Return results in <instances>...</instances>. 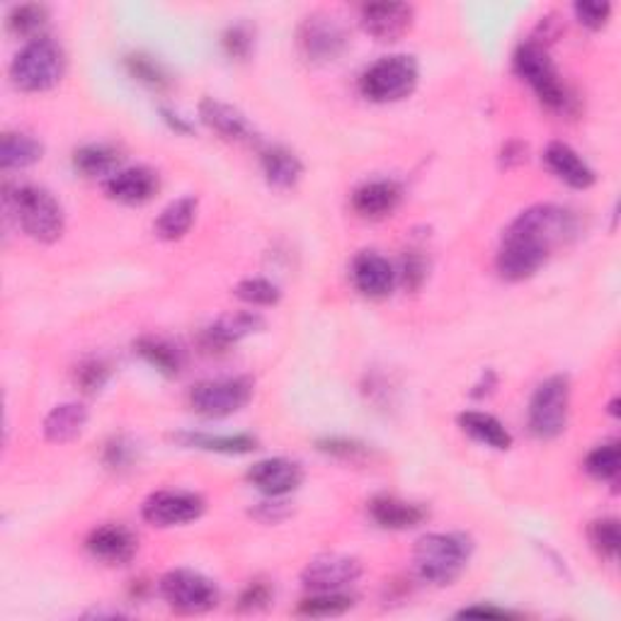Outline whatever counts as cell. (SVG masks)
Listing matches in <instances>:
<instances>
[{"instance_id":"cell-32","label":"cell","mask_w":621,"mask_h":621,"mask_svg":"<svg viewBox=\"0 0 621 621\" xmlns=\"http://www.w3.org/2000/svg\"><path fill=\"white\" fill-rule=\"evenodd\" d=\"M354 607V597L348 595L345 590L338 593H310L298 602L296 612L302 617H314V619H330V617H342L348 614Z\"/></svg>"},{"instance_id":"cell-18","label":"cell","mask_w":621,"mask_h":621,"mask_svg":"<svg viewBox=\"0 0 621 621\" xmlns=\"http://www.w3.org/2000/svg\"><path fill=\"white\" fill-rule=\"evenodd\" d=\"M85 549L95 561L105 565H127L134 561L139 541L125 525H99L85 539Z\"/></svg>"},{"instance_id":"cell-47","label":"cell","mask_w":621,"mask_h":621,"mask_svg":"<svg viewBox=\"0 0 621 621\" xmlns=\"http://www.w3.org/2000/svg\"><path fill=\"white\" fill-rule=\"evenodd\" d=\"M501 161L505 168H515L527 161V143L523 141H507L501 151Z\"/></svg>"},{"instance_id":"cell-29","label":"cell","mask_w":621,"mask_h":621,"mask_svg":"<svg viewBox=\"0 0 621 621\" xmlns=\"http://www.w3.org/2000/svg\"><path fill=\"white\" fill-rule=\"evenodd\" d=\"M44 159L42 141L25 134V131H5L0 139V168L25 171Z\"/></svg>"},{"instance_id":"cell-46","label":"cell","mask_w":621,"mask_h":621,"mask_svg":"<svg viewBox=\"0 0 621 621\" xmlns=\"http://www.w3.org/2000/svg\"><path fill=\"white\" fill-rule=\"evenodd\" d=\"M457 617L459 619H509L515 614L507 612V609L493 607V605H473V607H464Z\"/></svg>"},{"instance_id":"cell-25","label":"cell","mask_w":621,"mask_h":621,"mask_svg":"<svg viewBox=\"0 0 621 621\" xmlns=\"http://www.w3.org/2000/svg\"><path fill=\"white\" fill-rule=\"evenodd\" d=\"M457 423L464 435H469L473 442H479V445H485L495 452H507L515 442L501 420L491 413H483V410H464V413L457 418Z\"/></svg>"},{"instance_id":"cell-24","label":"cell","mask_w":621,"mask_h":621,"mask_svg":"<svg viewBox=\"0 0 621 621\" xmlns=\"http://www.w3.org/2000/svg\"><path fill=\"white\" fill-rule=\"evenodd\" d=\"M260 168L274 190H294L304 177V163L286 147H265L260 151Z\"/></svg>"},{"instance_id":"cell-4","label":"cell","mask_w":621,"mask_h":621,"mask_svg":"<svg viewBox=\"0 0 621 621\" xmlns=\"http://www.w3.org/2000/svg\"><path fill=\"white\" fill-rule=\"evenodd\" d=\"M513 69L535 91L539 103L551 113H569L573 97L561 81L556 63L549 57V49L539 39L519 44L513 57Z\"/></svg>"},{"instance_id":"cell-42","label":"cell","mask_w":621,"mask_h":621,"mask_svg":"<svg viewBox=\"0 0 621 621\" xmlns=\"http://www.w3.org/2000/svg\"><path fill=\"white\" fill-rule=\"evenodd\" d=\"M396 272H398V282H403L410 292H415L427 280V260L420 250H406L401 268Z\"/></svg>"},{"instance_id":"cell-11","label":"cell","mask_w":621,"mask_h":621,"mask_svg":"<svg viewBox=\"0 0 621 621\" xmlns=\"http://www.w3.org/2000/svg\"><path fill=\"white\" fill-rule=\"evenodd\" d=\"M204 509V497L192 491H159L143 501L141 517L153 527L168 529L197 523Z\"/></svg>"},{"instance_id":"cell-14","label":"cell","mask_w":621,"mask_h":621,"mask_svg":"<svg viewBox=\"0 0 621 621\" xmlns=\"http://www.w3.org/2000/svg\"><path fill=\"white\" fill-rule=\"evenodd\" d=\"M350 277L354 290L370 298L391 296L398 284L396 265L376 250H360L354 255L350 265Z\"/></svg>"},{"instance_id":"cell-9","label":"cell","mask_w":621,"mask_h":621,"mask_svg":"<svg viewBox=\"0 0 621 621\" xmlns=\"http://www.w3.org/2000/svg\"><path fill=\"white\" fill-rule=\"evenodd\" d=\"M350 47V35L338 17L310 13L296 27V49L308 63L338 61Z\"/></svg>"},{"instance_id":"cell-36","label":"cell","mask_w":621,"mask_h":621,"mask_svg":"<svg viewBox=\"0 0 621 621\" xmlns=\"http://www.w3.org/2000/svg\"><path fill=\"white\" fill-rule=\"evenodd\" d=\"M587 539H590L593 549L600 553L602 559L617 561L619 556V519L617 517H600L587 527Z\"/></svg>"},{"instance_id":"cell-35","label":"cell","mask_w":621,"mask_h":621,"mask_svg":"<svg viewBox=\"0 0 621 621\" xmlns=\"http://www.w3.org/2000/svg\"><path fill=\"white\" fill-rule=\"evenodd\" d=\"M619 469H621L619 442H605V445H597L585 457V471L595 481H617Z\"/></svg>"},{"instance_id":"cell-21","label":"cell","mask_w":621,"mask_h":621,"mask_svg":"<svg viewBox=\"0 0 621 621\" xmlns=\"http://www.w3.org/2000/svg\"><path fill=\"white\" fill-rule=\"evenodd\" d=\"M403 199V187L396 180H367L352 192L350 204L354 214L370 221L391 216Z\"/></svg>"},{"instance_id":"cell-16","label":"cell","mask_w":621,"mask_h":621,"mask_svg":"<svg viewBox=\"0 0 621 621\" xmlns=\"http://www.w3.org/2000/svg\"><path fill=\"white\" fill-rule=\"evenodd\" d=\"M248 483L268 497H286L304 483L302 464L284 457L255 461L248 469Z\"/></svg>"},{"instance_id":"cell-23","label":"cell","mask_w":621,"mask_h":621,"mask_svg":"<svg viewBox=\"0 0 621 621\" xmlns=\"http://www.w3.org/2000/svg\"><path fill=\"white\" fill-rule=\"evenodd\" d=\"M199 119H202L214 134L226 141H250L255 134L248 117L243 115L238 107L216 97H204L202 103H199Z\"/></svg>"},{"instance_id":"cell-27","label":"cell","mask_w":621,"mask_h":621,"mask_svg":"<svg viewBox=\"0 0 621 621\" xmlns=\"http://www.w3.org/2000/svg\"><path fill=\"white\" fill-rule=\"evenodd\" d=\"M173 440L180 447L229 454V457H243L258 449V440L250 435H209V432H177Z\"/></svg>"},{"instance_id":"cell-30","label":"cell","mask_w":621,"mask_h":621,"mask_svg":"<svg viewBox=\"0 0 621 621\" xmlns=\"http://www.w3.org/2000/svg\"><path fill=\"white\" fill-rule=\"evenodd\" d=\"M197 199L195 197H180L171 202L153 221V233L161 241H180L190 233L195 219H197Z\"/></svg>"},{"instance_id":"cell-49","label":"cell","mask_w":621,"mask_h":621,"mask_svg":"<svg viewBox=\"0 0 621 621\" xmlns=\"http://www.w3.org/2000/svg\"><path fill=\"white\" fill-rule=\"evenodd\" d=\"M495 384H497V376H495V372H483L481 382L473 386L476 391H471V396H473V398H483V396H488V394H493Z\"/></svg>"},{"instance_id":"cell-13","label":"cell","mask_w":621,"mask_h":621,"mask_svg":"<svg viewBox=\"0 0 621 621\" xmlns=\"http://www.w3.org/2000/svg\"><path fill=\"white\" fill-rule=\"evenodd\" d=\"M362 575V563L345 553H324L306 563L302 583L310 593H338L358 583Z\"/></svg>"},{"instance_id":"cell-6","label":"cell","mask_w":621,"mask_h":621,"mask_svg":"<svg viewBox=\"0 0 621 621\" xmlns=\"http://www.w3.org/2000/svg\"><path fill=\"white\" fill-rule=\"evenodd\" d=\"M571 415V379L565 374H553L543 379L529 398L527 425L537 440H559L569 427Z\"/></svg>"},{"instance_id":"cell-5","label":"cell","mask_w":621,"mask_h":621,"mask_svg":"<svg viewBox=\"0 0 621 621\" xmlns=\"http://www.w3.org/2000/svg\"><path fill=\"white\" fill-rule=\"evenodd\" d=\"M420 83V66L410 54H391L382 57L360 75V93L370 103L388 105L401 103V99L415 93Z\"/></svg>"},{"instance_id":"cell-19","label":"cell","mask_w":621,"mask_h":621,"mask_svg":"<svg viewBox=\"0 0 621 621\" xmlns=\"http://www.w3.org/2000/svg\"><path fill=\"white\" fill-rule=\"evenodd\" d=\"M103 187L105 195L109 199H115V202L127 207H139L151 202V199L159 195L161 180L155 171L147 168V165H137V168L117 171L113 177H107Z\"/></svg>"},{"instance_id":"cell-28","label":"cell","mask_w":621,"mask_h":621,"mask_svg":"<svg viewBox=\"0 0 621 621\" xmlns=\"http://www.w3.org/2000/svg\"><path fill=\"white\" fill-rule=\"evenodd\" d=\"M134 352L139 358L153 367L159 374L168 376V379H175L180 376L183 367H185V354L183 350L175 345V342L159 338V336H141L134 342Z\"/></svg>"},{"instance_id":"cell-22","label":"cell","mask_w":621,"mask_h":621,"mask_svg":"<svg viewBox=\"0 0 621 621\" xmlns=\"http://www.w3.org/2000/svg\"><path fill=\"white\" fill-rule=\"evenodd\" d=\"M370 517L374 519L376 527L388 531H406L415 529L430 517L427 507L420 503L403 501L398 495H376L370 501Z\"/></svg>"},{"instance_id":"cell-1","label":"cell","mask_w":621,"mask_h":621,"mask_svg":"<svg viewBox=\"0 0 621 621\" xmlns=\"http://www.w3.org/2000/svg\"><path fill=\"white\" fill-rule=\"evenodd\" d=\"M473 556V541L461 531H432L420 537L413 551L418 578L430 585L447 587L461 578Z\"/></svg>"},{"instance_id":"cell-37","label":"cell","mask_w":621,"mask_h":621,"mask_svg":"<svg viewBox=\"0 0 621 621\" xmlns=\"http://www.w3.org/2000/svg\"><path fill=\"white\" fill-rule=\"evenodd\" d=\"M233 294L248 306H277L282 298L280 286L270 280H265V277H248V280L236 284Z\"/></svg>"},{"instance_id":"cell-38","label":"cell","mask_w":621,"mask_h":621,"mask_svg":"<svg viewBox=\"0 0 621 621\" xmlns=\"http://www.w3.org/2000/svg\"><path fill=\"white\" fill-rule=\"evenodd\" d=\"M221 47L231 61H248L255 51V27L250 22H236L221 35Z\"/></svg>"},{"instance_id":"cell-40","label":"cell","mask_w":621,"mask_h":621,"mask_svg":"<svg viewBox=\"0 0 621 621\" xmlns=\"http://www.w3.org/2000/svg\"><path fill=\"white\" fill-rule=\"evenodd\" d=\"M109 376H113V367H109L103 358H91L78 364L73 379L83 394L95 396L107 386Z\"/></svg>"},{"instance_id":"cell-26","label":"cell","mask_w":621,"mask_h":621,"mask_svg":"<svg viewBox=\"0 0 621 621\" xmlns=\"http://www.w3.org/2000/svg\"><path fill=\"white\" fill-rule=\"evenodd\" d=\"M87 408L83 403H61L51 408L47 418H44V437L51 445H69V442L83 435L87 425Z\"/></svg>"},{"instance_id":"cell-10","label":"cell","mask_w":621,"mask_h":621,"mask_svg":"<svg viewBox=\"0 0 621 621\" xmlns=\"http://www.w3.org/2000/svg\"><path fill=\"white\" fill-rule=\"evenodd\" d=\"M161 597L180 614H204L219 605V587L204 573L192 569L168 571L159 583Z\"/></svg>"},{"instance_id":"cell-45","label":"cell","mask_w":621,"mask_h":621,"mask_svg":"<svg viewBox=\"0 0 621 621\" xmlns=\"http://www.w3.org/2000/svg\"><path fill=\"white\" fill-rule=\"evenodd\" d=\"M286 515H290V509H286L284 497H270L268 503H260L258 509H255V517L272 525L280 523V519H284Z\"/></svg>"},{"instance_id":"cell-31","label":"cell","mask_w":621,"mask_h":621,"mask_svg":"<svg viewBox=\"0 0 621 621\" xmlns=\"http://www.w3.org/2000/svg\"><path fill=\"white\" fill-rule=\"evenodd\" d=\"M73 168L83 177H113L121 171V153L109 143H85L73 153Z\"/></svg>"},{"instance_id":"cell-2","label":"cell","mask_w":621,"mask_h":621,"mask_svg":"<svg viewBox=\"0 0 621 621\" xmlns=\"http://www.w3.org/2000/svg\"><path fill=\"white\" fill-rule=\"evenodd\" d=\"M5 207L15 216L17 226L32 241L51 246L61 241L66 231V214L57 197L47 187L15 185L5 187Z\"/></svg>"},{"instance_id":"cell-39","label":"cell","mask_w":621,"mask_h":621,"mask_svg":"<svg viewBox=\"0 0 621 621\" xmlns=\"http://www.w3.org/2000/svg\"><path fill=\"white\" fill-rule=\"evenodd\" d=\"M316 449L320 454H328V457L338 459V461H348V464H360L367 461L372 449L364 445L360 440L352 437H320L316 442Z\"/></svg>"},{"instance_id":"cell-33","label":"cell","mask_w":621,"mask_h":621,"mask_svg":"<svg viewBox=\"0 0 621 621\" xmlns=\"http://www.w3.org/2000/svg\"><path fill=\"white\" fill-rule=\"evenodd\" d=\"M49 22V8L47 5H37V3H27V5H15L8 13V32L15 37H27L30 42L42 37L39 32L47 27Z\"/></svg>"},{"instance_id":"cell-8","label":"cell","mask_w":621,"mask_h":621,"mask_svg":"<svg viewBox=\"0 0 621 621\" xmlns=\"http://www.w3.org/2000/svg\"><path fill=\"white\" fill-rule=\"evenodd\" d=\"M253 398V382L248 376H226V379H207L190 388L187 403L197 415L219 420L241 413Z\"/></svg>"},{"instance_id":"cell-43","label":"cell","mask_w":621,"mask_h":621,"mask_svg":"<svg viewBox=\"0 0 621 621\" xmlns=\"http://www.w3.org/2000/svg\"><path fill=\"white\" fill-rule=\"evenodd\" d=\"M134 459H137V445L127 437H113L105 445L103 461L107 469H115V471L131 469Z\"/></svg>"},{"instance_id":"cell-7","label":"cell","mask_w":621,"mask_h":621,"mask_svg":"<svg viewBox=\"0 0 621 621\" xmlns=\"http://www.w3.org/2000/svg\"><path fill=\"white\" fill-rule=\"evenodd\" d=\"M507 233L525 236L553 253V248L569 243L578 233V216L561 204H535L517 214Z\"/></svg>"},{"instance_id":"cell-3","label":"cell","mask_w":621,"mask_h":621,"mask_svg":"<svg viewBox=\"0 0 621 621\" xmlns=\"http://www.w3.org/2000/svg\"><path fill=\"white\" fill-rule=\"evenodd\" d=\"M69 71V59L57 39L37 37L22 47L10 63V81L22 93L54 91Z\"/></svg>"},{"instance_id":"cell-34","label":"cell","mask_w":621,"mask_h":621,"mask_svg":"<svg viewBox=\"0 0 621 621\" xmlns=\"http://www.w3.org/2000/svg\"><path fill=\"white\" fill-rule=\"evenodd\" d=\"M125 69L134 81L153 87V91H165V87L173 85L168 69L159 59L149 57V54H129L125 59Z\"/></svg>"},{"instance_id":"cell-12","label":"cell","mask_w":621,"mask_h":621,"mask_svg":"<svg viewBox=\"0 0 621 621\" xmlns=\"http://www.w3.org/2000/svg\"><path fill=\"white\" fill-rule=\"evenodd\" d=\"M549 258L551 250L539 246V243L505 231L501 248H497L495 255V268L497 274L507 282H525L529 277H535Z\"/></svg>"},{"instance_id":"cell-20","label":"cell","mask_w":621,"mask_h":621,"mask_svg":"<svg viewBox=\"0 0 621 621\" xmlns=\"http://www.w3.org/2000/svg\"><path fill=\"white\" fill-rule=\"evenodd\" d=\"M543 163H547V168L556 175L561 183L573 187V190H590L597 183V173L593 171V165L565 141H551L547 151H543Z\"/></svg>"},{"instance_id":"cell-44","label":"cell","mask_w":621,"mask_h":621,"mask_svg":"<svg viewBox=\"0 0 621 621\" xmlns=\"http://www.w3.org/2000/svg\"><path fill=\"white\" fill-rule=\"evenodd\" d=\"M274 590L268 581H250L238 597L241 612H260L272 602Z\"/></svg>"},{"instance_id":"cell-17","label":"cell","mask_w":621,"mask_h":621,"mask_svg":"<svg viewBox=\"0 0 621 621\" xmlns=\"http://www.w3.org/2000/svg\"><path fill=\"white\" fill-rule=\"evenodd\" d=\"M262 328L265 318L258 310H238V314L221 316L214 324H209L199 332V345L207 352H226L229 348L238 345L241 340L255 336V332H260Z\"/></svg>"},{"instance_id":"cell-41","label":"cell","mask_w":621,"mask_h":621,"mask_svg":"<svg viewBox=\"0 0 621 621\" xmlns=\"http://www.w3.org/2000/svg\"><path fill=\"white\" fill-rule=\"evenodd\" d=\"M573 13L585 30L600 32L612 20V3H607V0H581V3L573 5Z\"/></svg>"},{"instance_id":"cell-48","label":"cell","mask_w":621,"mask_h":621,"mask_svg":"<svg viewBox=\"0 0 621 621\" xmlns=\"http://www.w3.org/2000/svg\"><path fill=\"white\" fill-rule=\"evenodd\" d=\"M161 117H163V121L165 125H168L175 134H192V125L190 121H185L180 115L177 113H173V109H168V107H161Z\"/></svg>"},{"instance_id":"cell-15","label":"cell","mask_w":621,"mask_h":621,"mask_svg":"<svg viewBox=\"0 0 621 621\" xmlns=\"http://www.w3.org/2000/svg\"><path fill=\"white\" fill-rule=\"evenodd\" d=\"M415 22V8L408 3H370L360 8V25L376 42L403 39Z\"/></svg>"}]
</instances>
